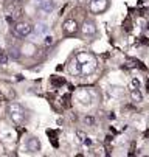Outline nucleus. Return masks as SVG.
Masks as SVG:
<instances>
[{
    "instance_id": "obj_1",
    "label": "nucleus",
    "mask_w": 149,
    "mask_h": 157,
    "mask_svg": "<svg viewBox=\"0 0 149 157\" xmlns=\"http://www.w3.org/2000/svg\"><path fill=\"white\" fill-rule=\"evenodd\" d=\"M75 59L79 64V69H81L82 75H90V73L95 72V69H96V59H95L93 55L86 53V52H81V53L76 55Z\"/></svg>"
},
{
    "instance_id": "obj_2",
    "label": "nucleus",
    "mask_w": 149,
    "mask_h": 157,
    "mask_svg": "<svg viewBox=\"0 0 149 157\" xmlns=\"http://www.w3.org/2000/svg\"><path fill=\"white\" fill-rule=\"evenodd\" d=\"M6 109H8V114H9L14 124L22 126L25 123V110L19 103H8Z\"/></svg>"
},
{
    "instance_id": "obj_3",
    "label": "nucleus",
    "mask_w": 149,
    "mask_h": 157,
    "mask_svg": "<svg viewBox=\"0 0 149 157\" xmlns=\"http://www.w3.org/2000/svg\"><path fill=\"white\" fill-rule=\"evenodd\" d=\"M13 30H14V34L17 37H27L33 31V27H31V24H28V22H17Z\"/></svg>"
},
{
    "instance_id": "obj_4",
    "label": "nucleus",
    "mask_w": 149,
    "mask_h": 157,
    "mask_svg": "<svg viewBox=\"0 0 149 157\" xmlns=\"http://www.w3.org/2000/svg\"><path fill=\"white\" fill-rule=\"evenodd\" d=\"M109 6V0H90V11L93 14H99Z\"/></svg>"
},
{
    "instance_id": "obj_5",
    "label": "nucleus",
    "mask_w": 149,
    "mask_h": 157,
    "mask_svg": "<svg viewBox=\"0 0 149 157\" xmlns=\"http://www.w3.org/2000/svg\"><path fill=\"white\" fill-rule=\"evenodd\" d=\"M62 28H64V33L65 34H73V33L78 31V22L75 19H67L65 22H64Z\"/></svg>"
},
{
    "instance_id": "obj_6",
    "label": "nucleus",
    "mask_w": 149,
    "mask_h": 157,
    "mask_svg": "<svg viewBox=\"0 0 149 157\" xmlns=\"http://www.w3.org/2000/svg\"><path fill=\"white\" fill-rule=\"evenodd\" d=\"M81 33H82L84 36H93V34L96 33L95 24H93V22H90V20H86V22L81 25Z\"/></svg>"
},
{
    "instance_id": "obj_7",
    "label": "nucleus",
    "mask_w": 149,
    "mask_h": 157,
    "mask_svg": "<svg viewBox=\"0 0 149 157\" xmlns=\"http://www.w3.org/2000/svg\"><path fill=\"white\" fill-rule=\"evenodd\" d=\"M27 149L31 151V152H37V151H40V142H39L36 137L28 139V142H27Z\"/></svg>"
},
{
    "instance_id": "obj_8",
    "label": "nucleus",
    "mask_w": 149,
    "mask_h": 157,
    "mask_svg": "<svg viewBox=\"0 0 149 157\" xmlns=\"http://www.w3.org/2000/svg\"><path fill=\"white\" fill-rule=\"evenodd\" d=\"M78 100H79V103L89 106L90 101H92V97H90V94L87 90H81V92H78Z\"/></svg>"
},
{
    "instance_id": "obj_9",
    "label": "nucleus",
    "mask_w": 149,
    "mask_h": 157,
    "mask_svg": "<svg viewBox=\"0 0 149 157\" xmlns=\"http://www.w3.org/2000/svg\"><path fill=\"white\" fill-rule=\"evenodd\" d=\"M39 10L44 13H50L53 10V2L51 0H40L39 2Z\"/></svg>"
},
{
    "instance_id": "obj_10",
    "label": "nucleus",
    "mask_w": 149,
    "mask_h": 157,
    "mask_svg": "<svg viewBox=\"0 0 149 157\" xmlns=\"http://www.w3.org/2000/svg\"><path fill=\"white\" fill-rule=\"evenodd\" d=\"M33 30H34L36 34L44 36V34H47V31H48V25H47V24H42V22H39L36 27H33Z\"/></svg>"
},
{
    "instance_id": "obj_11",
    "label": "nucleus",
    "mask_w": 149,
    "mask_h": 157,
    "mask_svg": "<svg viewBox=\"0 0 149 157\" xmlns=\"http://www.w3.org/2000/svg\"><path fill=\"white\" fill-rule=\"evenodd\" d=\"M131 98L135 103H141L143 101V95H141V92L138 90V89H132V90H131Z\"/></svg>"
},
{
    "instance_id": "obj_12",
    "label": "nucleus",
    "mask_w": 149,
    "mask_h": 157,
    "mask_svg": "<svg viewBox=\"0 0 149 157\" xmlns=\"http://www.w3.org/2000/svg\"><path fill=\"white\" fill-rule=\"evenodd\" d=\"M8 61H9L8 53H6V52H3V50H0V64L6 65V64H8Z\"/></svg>"
},
{
    "instance_id": "obj_13",
    "label": "nucleus",
    "mask_w": 149,
    "mask_h": 157,
    "mask_svg": "<svg viewBox=\"0 0 149 157\" xmlns=\"http://www.w3.org/2000/svg\"><path fill=\"white\" fill-rule=\"evenodd\" d=\"M51 84H56V86H64V84H65V79H64V78H61V76H53L51 78Z\"/></svg>"
},
{
    "instance_id": "obj_14",
    "label": "nucleus",
    "mask_w": 149,
    "mask_h": 157,
    "mask_svg": "<svg viewBox=\"0 0 149 157\" xmlns=\"http://www.w3.org/2000/svg\"><path fill=\"white\" fill-rule=\"evenodd\" d=\"M82 121L86 123L87 126H93V124H95V118H93L92 115H86V117L82 118Z\"/></svg>"
},
{
    "instance_id": "obj_15",
    "label": "nucleus",
    "mask_w": 149,
    "mask_h": 157,
    "mask_svg": "<svg viewBox=\"0 0 149 157\" xmlns=\"http://www.w3.org/2000/svg\"><path fill=\"white\" fill-rule=\"evenodd\" d=\"M76 137L79 139V142H84L87 139V136H86V132H82V131H76Z\"/></svg>"
},
{
    "instance_id": "obj_16",
    "label": "nucleus",
    "mask_w": 149,
    "mask_h": 157,
    "mask_svg": "<svg viewBox=\"0 0 149 157\" xmlns=\"http://www.w3.org/2000/svg\"><path fill=\"white\" fill-rule=\"evenodd\" d=\"M45 45H51V44H53V36H45Z\"/></svg>"
},
{
    "instance_id": "obj_17",
    "label": "nucleus",
    "mask_w": 149,
    "mask_h": 157,
    "mask_svg": "<svg viewBox=\"0 0 149 157\" xmlns=\"http://www.w3.org/2000/svg\"><path fill=\"white\" fill-rule=\"evenodd\" d=\"M132 87L134 89H138L140 87V81L138 79H132Z\"/></svg>"
},
{
    "instance_id": "obj_18",
    "label": "nucleus",
    "mask_w": 149,
    "mask_h": 157,
    "mask_svg": "<svg viewBox=\"0 0 149 157\" xmlns=\"http://www.w3.org/2000/svg\"><path fill=\"white\" fill-rule=\"evenodd\" d=\"M16 2H19V0H16Z\"/></svg>"
},
{
    "instance_id": "obj_19",
    "label": "nucleus",
    "mask_w": 149,
    "mask_h": 157,
    "mask_svg": "<svg viewBox=\"0 0 149 157\" xmlns=\"http://www.w3.org/2000/svg\"><path fill=\"white\" fill-rule=\"evenodd\" d=\"M0 98H2V97H0Z\"/></svg>"
}]
</instances>
